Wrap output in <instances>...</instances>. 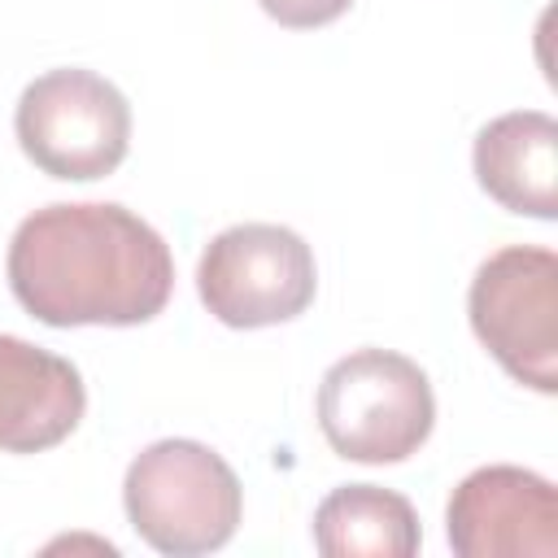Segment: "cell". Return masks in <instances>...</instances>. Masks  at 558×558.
Instances as JSON below:
<instances>
[{
  "instance_id": "4",
  "label": "cell",
  "mask_w": 558,
  "mask_h": 558,
  "mask_svg": "<svg viewBox=\"0 0 558 558\" xmlns=\"http://www.w3.org/2000/svg\"><path fill=\"white\" fill-rule=\"evenodd\" d=\"M13 131L22 153L44 174L92 183L122 166L131 148V105L109 78L61 65L26 83L17 96Z\"/></svg>"
},
{
  "instance_id": "11",
  "label": "cell",
  "mask_w": 558,
  "mask_h": 558,
  "mask_svg": "<svg viewBox=\"0 0 558 558\" xmlns=\"http://www.w3.org/2000/svg\"><path fill=\"white\" fill-rule=\"evenodd\" d=\"M257 4L266 17H275L288 31H314V26H327L340 13H349L353 0H257Z\"/></svg>"
},
{
  "instance_id": "2",
  "label": "cell",
  "mask_w": 558,
  "mask_h": 558,
  "mask_svg": "<svg viewBox=\"0 0 558 558\" xmlns=\"http://www.w3.org/2000/svg\"><path fill=\"white\" fill-rule=\"evenodd\" d=\"M131 527L170 558L222 549L244 510V493L222 453L201 440H157L140 449L122 480Z\"/></svg>"
},
{
  "instance_id": "3",
  "label": "cell",
  "mask_w": 558,
  "mask_h": 558,
  "mask_svg": "<svg viewBox=\"0 0 558 558\" xmlns=\"http://www.w3.org/2000/svg\"><path fill=\"white\" fill-rule=\"evenodd\" d=\"M432 384L405 353L357 349L331 362L318 384V427L327 445L349 462H405L432 436Z\"/></svg>"
},
{
  "instance_id": "1",
  "label": "cell",
  "mask_w": 558,
  "mask_h": 558,
  "mask_svg": "<svg viewBox=\"0 0 558 558\" xmlns=\"http://www.w3.org/2000/svg\"><path fill=\"white\" fill-rule=\"evenodd\" d=\"M9 288L48 327H135L174 292L170 244L109 201L44 205L9 240Z\"/></svg>"
},
{
  "instance_id": "9",
  "label": "cell",
  "mask_w": 558,
  "mask_h": 558,
  "mask_svg": "<svg viewBox=\"0 0 558 558\" xmlns=\"http://www.w3.org/2000/svg\"><path fill=\"white\" fill-rule=\"evenodd\" d=\"M475 179L510 214L558 218V122L545 109H514L480 126Z\"/></svg>"
},
{
  "instance_id": "6",
  "label": "cell",
  "mask_w": 558,
  "mask_h": 558,
  "mask_svg": "<svg viewBox=\"0 0 558 558\" xmlns=\"http://www.w3.org/2000/svg\"><path fill=\"white\" fill-rule=\"evenodd\" d=\"M201 305L235 331L292 323L318 292L314 248L279 222H240L218 231L196 262Z\"/></svg>"
},
{
  "instance_id": "5",
  "label": "cell",
  "mask_w": 558,
  "mask_h": 558,
  "mask_svg": "<svg viewBox=\"0 0 558 558\" xmlns=\"http://www.w3.org/2000/svg\"><path fill=\"white\" fill-rule=\"evenodd\" d=\"M471 331L501 371L536 392H558V257L541 244H506L480 262L466 292Z\"/></svg>"
},
{
  "instance_id": "10",
  "label": "cell",
  "mask_w": 558,
  "mask_h": 558,
  "mask_svg": "<svg viewBox=\"0 0 558 558\" xmlns=\"http://www.w3.org/2000/svg\"><path fill=\"white\" fill-rule=\"evenodd\" d=\"M418 541L414 506L379 484H344L314 510V545L327 558H410Z\"/></svg>"
},
{
  "instance_id": "7",
  "label": "cell",
  "mask_w": 558,
  "mask_h": 558,
  "mask_svg": "<svg viewBox=\"0 0 558 558\" xmlns=\"http://www.w3.org/2000/svg\"><path fill=\"white\" fill-rule=\"evenodd\" d=\"M449 545L458 558H554L558 493L527 466H480L449 493Z\"/></svg>"
},
{
  "instance_id": "8",
  "label": "cell",
  "mask_w": 558,
  "mask_h": 558,
  "mask_svg": "<svg viewBox=\"0 0 558 558\" xmlns=\"http://www.w3.org/2000/svg\"><path fill=\"white\" fill-rule=\"evenodd\" d=\"M83 410L87 388L65 357L0 331V453H44L61 445Z\"/></svg>"
}]
</instances>
